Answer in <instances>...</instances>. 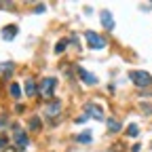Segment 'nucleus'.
Segmentation results:
<instances>
[{"label":"nucleus","instance_id":"nucleus-1","mask_svg":"<svg viewBox=\"0 0 152 152\" xmlns=\"http://www.w3.org/2000/svg\"><path fill=\"white\" fill-rule=\"evenodd\" d=\"M129 78H131L133 85H137V87H148V85H152V76H150L148 72H144V70H133V72L129 74Z\"/></svg>","mask_w":152,"mask_h":152},{"label":"nucleus","instance_id":"nucleus-8","mask_svg":"<svg viewBox=\"0 0 152 152\" xmlns=\"http://www.w3.org/2000/svg\"><path fill=\"white\" fill-rule=\"evenodd\" d=\"M17 32H19L17 26H7V28H2V40H13V38L17 36Z\"/></svg>","mask_w":152,"mask_h":152},{"label":"nucleus","instance_id":"nucleus-10","mask_svg":"<svg viewBox=\"0 0 152 152\" xmlns=\"http://www.w3.org/2000/svg\"><path fill=\"white\" fill-rule=\"evenodd\" d=\"M26 95H30V97L36 95V83H34V78H28L26 80Z\"/></svg>","mask_w":152,"mask_h":152},{"label":"nucleus","instance_id":"nucleus-14","mask_svg":"<svg viewBox=\"0 0 152 152\" xmlns=\"http://www.w3.org/2000/svg\"><path fill=\"white\" fill-rule=\"evenodd\" d=\"M30 129H32V131H38V129H40V118H38V116H32V118H30Z\"/></svg>","mask_w":152,"mask_h":152},{"label":"nucleus","instance_id":"nucleus-6","mask_svg":"<svg viewBox=\"0 0 152 152\" xmlns=\"http://www.w3.org/2000/svg\"><path fill=\"white\" fill-rule=\"evenodd\" d=\"M78 76L85 85H97V76H93L91 72H87L85 68H78Z\"/></svg>","mask_w":152,"mask_h":152},{"label":"nucleus","instance_id":"nucleus-5","mask_svg":"<svg viewBox=\"0 0 152 152\" xmlns=\"http://www.w3.org/2000/svg\"><path fill=\"white\" fill-rule=\"evenodd\" d=\"M85 114L87 116H93L95 121H104V110L99 106H95V104H87L85 106Z\"/></svg>","mask_w":152,"mask_h":152},{"label":"nucleus","instance_id":"nucleus-18","mask_svg":"<svg viewBox=\"0 0 152 152\" xmlns=\"http://www.w3.org/2000/svg\"><path fill=\"white\" fill-rule=\"evenodd\" d=\"M4 146H7V140H4V137H0V150H2Z\"/></svg>","mask_w":152,"mask_h":152},{"label":"nucleus","instance_id":"nucleus-15","mask_svg":"<svg viewBox=\"0 0 152 152\" xmlns=\"http://www.w3.org/2000/svg\"><path fill=\"white\" fill-rule=\"evenodd\" d=\"M13 68H15L13 64H2V66H0V72H4V76H11L9 72H13Z\"/></svg>","mask_w":152,"mask_h":152},{"label":"nucleus","instance_id":"nucleus-11","mask_svg":"<svg viewBox=\"0 0 152 152\" xmlns=\"http://www.w3.org/2000/svg\"><path fill=\"white\" fill-rule=\"evenodd\" d=\"M78 144H91V140H93V135H91V131H85V133H80L78 137Z\"/></svg>","mask_w":152,"mask_h":152},{"label":"nucleus","instance_id":"nucleus-13","mask_svg":"<svg viewBox=\"0 0 152 152\" xmlns=\"http://www.w3.org/2000/svg\"><path fill=\"white\" fill-rule=\"evenodd\" d=\"M108 129H110L112 133H118V131H121V123L114 121V118H110V121H108Z\"/></svg>","mask_w":152,"mask_h":152},{"label":"nucleus","instance_id":"nucleus-12","mask_svg":"<svg viewBox=\"0 0 152 152\" xmlns=\"http://www.w3.org/2000/svg\"><path fill=\"white\" fill-rule=\"evenodd\" d=\"M9 93H11V97H15V99H17L19 95H21V89H19V85H17V83H13V85L9 87Z\"/></svg>","mask_w":152,"mask_h":152},{"label":"nucleus","instance_id":"nucleus-2","mask_svg":"<svg viewBox=\"0 0 152 152\" xmlns=\"http://www.w3.org/2000/svg\"><path fill=\"white\" fill-rule=\"evenodd\" d=\"M85 38H87V42L91 49H104L106 47V38H102L99 34H95V32H85Z\"/></svg>","mask_w":152,"mask_h":152},{"label":"nucleus","instance_id":"nucleus-19","mask_svg":"<svg viewBox=\"0 0 152 152\" xmlns=\"http://www.w3.org/2000/svg\"><path fill=\"white\" fill-rule=\"evenodd\" d=\"M4 152H19L17 148H4Z\"/></svg>","mask_w":152,"mask_h":152},{"label":"nucleus","instance_id":"nucleus-9","mask_svg":"<svg viewBox=\"0 0 152 152\" xmlns=\"http://www.w3.org/2000/svg\"><path fill=\"white\" fill-rule=\"evenodd\" d=\"M59 112H61V104H59V102H53V104L47 106V116H51V118L57 116Z\"/></svg>","mask_w":152,"mask_h":152},{"label":"nucleus","instance_id":"nucleus-4","mask_svg":"<svg viewBox=\"0 0 152 152\" xmlns=\"http://www.w3.org/2000/svg\"><path fill=\"white\" fill-rule=\"evenodd\" d=\"M55 85H57V80L53 78V76H49V78H45V80L40 83V93L45 95V97H53Z\"/></svg>","mask_w":152,"mask_h":152},{"label":"nucleus","instance_id":"nucleus-7","mask_svg":"<svg viewBox=\"0 0 152 152\" xmlns=\"http://www.w3.org/2000/svg\"><path fill=\"white\" fill-rule=\"evenodd\" d=\"M99 17H102V26H104L106 30H112V28H114V19H112V13H110V11H102Z\"/></svg>","mask_w":152,"mask_h":152},{"label":"nucleus","instance_id":"nucleus-3","mask_svg":"<svg viewBox=\"0 0 152 152\" xmlns=\"http://www.w3.org/2000/svg\"><path fill=\"white\" fill-rule=\"evenodd\" d=\"M13 140H15V144H17V148H26L28 144H30V140H28V135H26V131L21 129V127H13Z\"/></svg>","mask_w":152,"mask_h":152},{"label":"nucleus","instance_id":"nucleus-17","mask_svg":"<svg viewBox=\"0 0 152 152\" xmlns=\"http://www.w3.org/2000/svg\"><path fill=\"white\" fill-rule=\"evenodd\" d=\"M66 47H68V40H61V42H57V47H55V53H61Z\"/></svg>","mask_w":152,"mask_h":152},{"label":"nucleus","instance_id":"nucleus-16","mask_svg":"<svg viewBox=\"0 0 152 152\" xmlns=\"http://www.w3.org/2000/svg\"><path fill=\"white\" fill-rule=\"evenodd\" d=\"M137 133H140V129H137V125H131V127L127 129V135H129V137H135V135H137Z\"/></svg>","mask_w":152,"mask_h":152}]
</instances>
